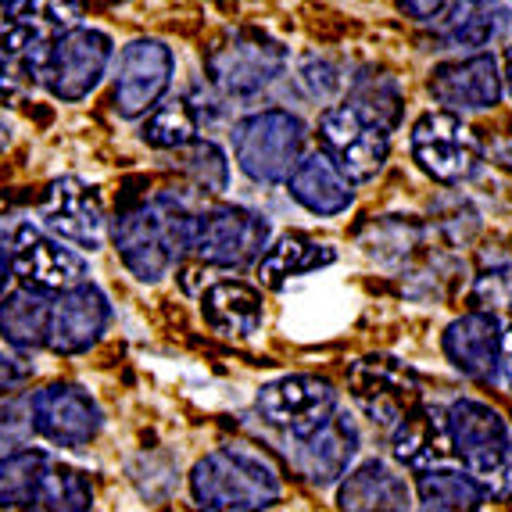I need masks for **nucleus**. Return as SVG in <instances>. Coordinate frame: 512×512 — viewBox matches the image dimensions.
<instances>
[{"label":"nucleus","mask_w":512,"mask_h":512,"mask_svg":"<svg viewBox=\"0 0 512 512\" xmlns=\"http://www.w3.org/2000/svg\"><path fill=\"white\" fill-rule=\"evenodd\" d=\"M29 376V366L18 355H11V351L0 348V394L11 391V387H18L22 380Z\"/></svg>","instance_id":"obj_38"},{"label":"nucleus","mask_w":512,"mask_h":512,"mask_svg":"<svg viewBox=\"0 0 512 512\" xmlns=\"http://www.w3.org/2000/svg\"><path fill=\"white\" fill-rule=\"evenodd\" d=\"M79 8H86V4H90V8H115V4H126V0H76Z\"/></svg>","instance_id":"obj_41"},{"label":"nucleus","mask_w":512,"mask_h":512,"mask_svg":"<svg viewBox=\"0 0 512 512\" xmlns=\"http://www.w3.org/2000/svg\"><path fill=\"white\" fill-rule=\"evenodd\" d=\"M470 4H480V8H495L498 0H470Z\"/></svg>","instance_id":"obj_43"},{"label":"nucleus","mask_w":512,"mask_h":512,"mask_svg":"<svg viewBox=\"0 0 512 512\" xmlns=\"http://www.w3.org/2000/svg\"><path fill=\"white\" fill-rule=\"evenodd\" d=\"M90 505H94V487H90L86 473L54 462L43 473L29 512H90Z\"/></svg>","instance_id":"obj_31"},{"label":"nucleus","mask_w":512,"mask_h":512,"mask_svg":"<svg viewBox=\"0 0 512 512\" xmlns=\"http://www.w3.org/2000/svg\"><path fill=\"white\" fill-rule=\"evenodd\" d=\"M176 72V58L162 40H133L122 47L119 54V76H115V90H111V108L119 111L122 119H140L151 115L162 104L165 90Z\"/></svg>","instance_id":"obj_11"},{"label":"nucleus","mask_w":512,"mask_h":512,"mask_svg":"<svg viewBox=\"0 0 512 512\" xmlns=\"http://www.w3.org/2000/svg\"><path fill=\"white\" fill-rule=\"evenodd\" d=\"M316 129H319L323 154L344 172V180H348L351 187H355V183L376 180V172L387 165V154H391L387 129L369 122L366 115L355 111L351 104H330V108L319 115Z\"/></svg>","instance_id":"obj_9"},{"label":"nucleus","mask_w":512,"mask_h":512,"mask_svg":"<svg viewBox=\"0 0 512 512\" xmlns=\"http://www.w3.org/2000/svg\"><path fill=\"white\" fill-rule=\"evenodd\" d=\"M111 319V305L101 287L94 283H79L65 291L51 308V333H47V348L54 355H79V351L94 348L104 337Z\"/></svg>","instance_id":"obj_18"},{"label":"nucleus","mask_w":512,"mask_h":512,"mask_svg":"<svg viewBox=\"0 0 512 512\" xmlns=\"http://www.w3.org/2000/svg\"><path fill=\"white\" fill-rule=\"evenodd\" d=\"M43 230L54 233V240H69L76 248L97 251L104 240V208L94 187H86L76 176H61L51 183L40 205Z\"/></svg>","instance_id":"obj_17"},{"label":"nucleus","mask_w":512,"mask_h":512,"mask_svg":"<svg viewBox=\"0 0 512 512\" xmlns=\"http://www.w3.org/2000/svg\"><path fill=\"white\" fill-rule=\"evenodd\" d=\"M233 158L255 183H283L305 151V122L283 108L255 111L233 126Z\"/></svg>","instance_id":"obj_5"},{"label":"nucleus","mask_w":512,"mask_h":512,"mask_svg":"<svg viewBox=\"0 0 512 512\" xmlns=\"http://www.w3.org/2000/svg\"><path fill=\"white\" fill-rule=\"evenodd\" d=\"M15 276L22 280L26 291L36 294H65L79 283H86V262L69 251L61 240H54L51 233H43L40 226H18L15 240Z\"/></svg>","instance_id":"obj_13"},{"label":"nucleus","mask_w":512,"mask_h":512,"mask_svg":"<svg viewBox=\"0 0 512 512\" xmlns=\"http://www.w3.org/2000/svg\"><path fill=\"white\" fill-rule=\"evenodd\" d=\"M76 0H0V58L18 61L40 43L79 26Z\"/></svg>","instance_id":"obj_16"},{"label":"nucleus","mask_w":512,"mask_h":512,"mask_svg":"<svg viewBox=\"0 0 512 512\" xmlns=\"http://www.w3.org/2000/svg\"><path fill=\"white\" fill-rule=\"evenodd\" d=\"M473 301L480 305V312H495V308H512V269H495V273H484L477 280V291Z\"/></svg>","instance_id":"obj_35"},{"label":"nucleus","mask_w":512,"mask_h":512,"mask_svg":"<svg viewBox=\"0 0 512 512\" xmlns=\"http://www.w3.org/2000/svg\"><path fill=\"white\" fill-rule=\"evenodd\" d=\"M194 215L176 194H154L122 208L111 222V244L122 265L144 283H158L190 251Z\"/></svg>","instance_id":"obj_1"},{"label":"nucleus","mask_w":512,"mask_h":512,"mask_svg":"<svg viewBox=\"0 0 512 512\" xmlns=\"http://www.w3.org/2000/svg\"><path fill=\"white\" fill-rule=\"evenodd\" d=\"M51 459L40 448H18L0 459V509H29Z\"/></svg>","instance_id":"obj_30"},{"label":"nucleus","mask_w":512,"mask_h":512,"mask_svg":"<svg viewBox=\"0 0 512 512\" xmlns=\"http://www.w3.org/2000/svg\"><path fill=\"white\" fill-rule=\"evenodd\" d=\"M287 69V47L262 29L226 33L205 54L208 83L226 97H255L276 83Z\"/></svg>","instance_id":"obj_6"},{"label":"nucleus","mask_w":512,"mask_h":512,"mask_svg":"<svg viewBox=\"0 0 512 512\" xmlns=\"http://www.w3.org/2000/svg\"><path fill=\"white\" fill-rule=\"evenodd\" d=\"M452 455L462 462L484 495L512 502V430L491 405L477 398H459L444 412Z\"/></svg>","instance_id":"obj_3"},{"label":"nucleus","mask_w":512,"mask_h":512,"mask_svg":"<svg viewBox=\"0 0 512 512\" xmlns=\"http://www.w3.org/2000/svg\"><path fill=\"white\" fill-rule=\"evenodd\" d=\"M4 144H8V129L0 126V151H4Z\"/></svg>","instance_id":"obj_44"},{"label":"nucleus","mask_w":512,"mask_h":512,"mask_svg":"<svg viewBox=\"0 0 512 512\" xmlns=\"http://www.w3.org/2000/svg\"><path fill=\"white\" fill-rule=\"evenodd\" d=\"M337 505L344 512H409L412 491L402 473L384 459H366L344 477Z\"/></svg>","instance_id":"obj_21"},{"label":"nucleus","mask_w":512,"mask_h":512,"mask_svg":"<svg viewBox=\"0 0 512 512\" xmlns=\"http://www.w3.org/2000/svg\"><path fill=\"white\" fill-rule=\"evenodd\" d=\"M355 455H359V427L341 409L333 412L323 427L294 441V466L301 470V477H308L319 487L348 477Z\"/></svg>","instance_id":"obj_19"},{"label":"nucleus","mask_w":512,"mask_h":512,"mask_svg":"<svg viewBox=\"0 0 512 512\" xmlns=\"http://www.w3.org/2000/svg\"><path fill=\"white\" fill-rule=\"evenodd\" d=\"M495 380H502L505 391H512V319L502 326V348H498V373Z\"/></svg>","instance_id":"obj_39"},{"label":"nucleus","mask_w":512,"mask_h":512,"mask_svg":"<svg viewBox=\"0 0 512 512\" xmlns=\"http://www.w3.org/2000/svg\"><path fill=\"white\" fill-rule=\"evenodd\" d=\"M505 29V15L498 8H480L470 0H455L448 15L441 18V40L448 47H470L480 54V47L495 40Z\"/></svg>","instance_id":"obj_29"},{"label":"nucleus","mask_w":512,"mask_h":512,"mask_svg":"<svg viewBox=\"0 0 512 512\" xmlns=\"http://www.w3.org/2000/svg\"><path fill=\"white\" fill-rule=\"evenodd\" d=\"M455 0H398V8L416 22H441Z\"/></svg>","instance_id":"obj_36"},{"label":"nucleus","mask_w":512,"mask_h":512,"mask_svg":"<svg viewBox=\"0 0 512 512\" xmlns=\"http://www.w3.org/2000/svg\"><path fill=\"white\" fill-rule=\"evenodd\" d=\"M140 137L158 151H187L201 140V115L187 97H169L144 119Z\"/></svg>","instance_id":"obj_28"},{"label":"nucleus","mask_w":512,"mask_h":512,"mask_svg":"<svg viewBox=\"0 0 512 512\" xmlns=\"http://www.w3.org/2000/svg\"><path fill=\"white\" fill-rule=\"evenodd\" d=\"M33 434V412H29L26 398L0 405V452L8 448H22V441Z\"/></svg>","instance_id":"obj_34"},{"label":"nucleus","mask_w":512,"mask_h":512,"mask_svg":"<svg viewBox=\"0 0 512 512\" xmlns=\"http://www.w3.org/2000/svg\"><path fill=\"white\" fill-rule=\"evenodd\" d=\"M502 86L509 90V97H512V51H509V58H505V72H502Z\"/></svg>","instance_id":"obj_42"},{"label":"nucleus","mask_w":512,"mask_h":512,"mask_svg":"<svg viewBox=\"0 0 512 512\" xmlns=\"http://www.w3.org/2000/svg\"><path fill=\"white\" fill-rule=\"evenodd\" d=\"M255 409L269 427L287 430L298 441V437L323 427L326 419L337 412V391L323 376H280V380H273V384H265L258 391Z\"/></svg>","instance_id":"obj_10"},{"label":"nucleus","mask_w":512,"mask_h":512,"mask_svg":"<svg viewBox=\"0 0 512 512\" xmlns=\"http://www.w3.org/2000/svg\"><path fill=\"white\" fill-rule=\"evenodd\" d=\"M190 495L201 512H265L283 498V480L269 455L226 444L190 470Z\"/></svg>","instance_id":"obj_2"},{"label":"nucleus","mask_w":512,"mask_h":512,"mask_svg":"<svg viewBox=\"0 0 512 512\" xmlns=\"http://www.w3.org/2000/svg\"><path fill=\"white\" fill-rule=\"evenodd\" d=\"M412 158L430 180L437 183H466L477 176L484 147L473 126L452 111H427L412 126Z\"/></svg>","instance_id":"obj_8"},{"label":"nucleus","mask_w":512,"mask_h":512,"mask_svg":"<svg viewBox=\"0 0 512 512\" xmlns=\"http://www.w3.org/2000/svg\"><path fill=\"white\" fill-rule=\"evenodd\" d=\"M333 262H337V251L330 244H319L305 233H283L273 248H265V255L258 258V280L265 287H283L294 276L316 273Z\"/></svg>","instance_id":"obj_25"},{"label":"nucleus","mask_w":512,"mask_h":512,"mask_svg":"<svg viewBox=\"0 0 512 512\" xmlns=\"http://www.w3.org/2000/svg\"><path fill=\"white\" fill-rule=\"evenodd\" d=\"M51 308L54 301H47V294L26 291V287L4 294L0 298V337L18 351L40 348L51 333Z\"/></svg>","instance_id":"obj_26"},{"label":"nucleus","mask_w":512,"mask_h":512,"mask_svg":"<svg viewBox=\"0 0 512 512\" xmlns=\"http://www.w3.org/2000/svg\"><path fill=\"white\" fill-rule=\"evenodd\" d=\"M348 384L351 398L362 405V412L373 423H384L391 430L419 405V376L405 362L387 359V355L355 362Z\"/></svg>","instance_id":"obj_12"},{"label":"nucleus","mask_w":512,"mask_h":512,"mask_svg":"<svg viewBox=\"0 0 512 512\" xmlns=\"http://www.w3.org/2000/svg\"><path fill=\"white\" fill-rule=\"evenodd\" d=\"M22 101V76L18 65L8 58H0V108H15Z\"/></svg>","instance_id":"obj_37"},{"label":"nucleus","mask_w":512,"mask_h":512,"mask_svg":"<svg viewBox=\"0 0 512 512\" xmlns=\"http://www.w3.org/2000/svg\"><path fill=\"white\" fill-rule=\"evenodd\" d=\"M452 455L448 441V419L441 409L416 405L409 416L394 427V459L416 473L441 470V462Z\"/></svg>","instance_id":"obj_24"},{"label":"nucleus","mask_w":512,"mask_h":512,"mask_svg":"<svg viewBox=\"0 0 512 512\" xmlns=\"http://www.w3.org/2000/svg\"><path fill=\"white\" fill-rule=\"evenodd\" d=\"M22 65L36 83L61 104H76L97 90L111 65V36L101 29L76 26L22 54Z\"/></svg>","instance_id":"obj_4"},{"label":"nucleus","mask_w":512,"mask_h":512,"mask_svg":"<svg viewBox=\"0 0 512 512\" xmlns=\"http://www.w3.org/2000/svg\"><path fill=\"white\" fill-rule=\"evenodd\" d=\"M33 430L58 448H83L101 434V409L83 387L47 384L29 398Z\"/></svg>","instance_id":"obj_14"},{"label":"nucleus","mask_w":512,"mask_h":512,"mask_svg":"<svg viewBox=\"0 0 512 512\" xmlns=\"http://www.w3.org/2000/svg\"><path fill=\"white\" fill-rule=\"evenodd\" d=\"M201 316L219 337L248 341L265 323L262 291L244 280H219L201 294Z\"/></svg>","instance_id":"obj_22"},{"label":"nucleus","mask_w":512,"mask_h":512,"mask_svg":"<svg viewBox=\"0 0 512 512\" xmlns=\"http://www.w3.org/2000/svg\"><path fill=\"white\" fill-rule=\"evenodd\" d=\"M11 273H15V251H11V237L0 230V298H4V287L11 283Z\"/></svg>","instance_id":"obj_40"},{"label":"nucleus","mask_w":512,"mask_h":512,"mask_svg":"<svg viewBox=\"0 0 512 512\" xmlns=\"http://www.w3.org/2000/svg\"><path fill=\"white\" fill-rule=\"evenodd\" d=\"M269 248V219L251 208L219 205L194 215L190 255L215 269H244Z\"/></svg>","instance_id":"obj_7"},{"label":"nucleus","mask_w":512,"mask_h":512,"mask_svg":"<svg viewBox=\"0 0 512 512\" xmlns=\"http://www.w3.org/2000/svg\"><path fill=\"white\" fill-rule=\"evenodd\" d=\"M287 190L312 215H341L355 201V187L344 180V172L323 151L301 154V162L287 176Z\"/></svg>","instance_id":"obj_23"},{"label":"nucleus","mask_w":512,"mask_h":512,"mask_svg":"<svg viewBox=\"0 0 512 512\" xmlns=\"http://www.w3.org/2000/svg\"><path fill=\"white\" fill-rule=\"evenodd\" d=\"M484 487L466 470H430L419 473V509L416 512H480Z\"/></svg>","instance_id":"obj_27"},{"label":"nucleus","mask_w":512,"mask_h":512,"mask_svg":"<svg viewBox=\"0 0 512 512\" xmlns=\"http://www.w3.org/2000/svg\"><path fill=\"white\" fill-rule=\"evenodd\" d=\"M427 90L444 111L466 115V111H487L502 101V69H498L495 54H470L459 61H441L430 69Z\"/></svg>","instance_id":"obj_15"},{"label":"nucleus","mask_w":512,"mask_h":512,"mask_svg":"<svg viewBox=\"0 0 512 512\" xmlns=\"http://www.w3.org/2000/svg\"><path fill=\"white\" fill-rule=\"evenodd\" d=\"M498 348H502V323L495 312H466L444 330V355L459 373L477 384H491L498 373Z\"/></svg>","instance_id":"obj_20"},{"label":"nucleus","mask_w":512,"mask_h":512,"mask_svg":"<svg viewBox=\"0 0 512 512\" xmlns=\"http://www.w3.org/2000/svg\"><path fill=\"white\" fill-rule=\"evenodd\" d=\"M348 104L355 111H362V115H366L369 122H376L380 129L398 126V115H402V94H398V86L384 76L362 79Z\"/></svg>","instance_id":"obj_32"},{"label":"nucleus","mask_w":512,"mask_h":512,"mask_svg":"<svg viewBox=\"0 0 512 512\" xmlns=\"http://www.w3.org/2000/svg\"><path fill=\"white\" fill-rule=\"evenodd\" d=\"M187 172L194 176V183L208 194H222L226 180H230V165H226V154L212 144V140H197L187 147Z\"/></svg>","instance_id":"obj_33"}]
</instances>
